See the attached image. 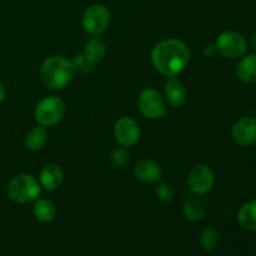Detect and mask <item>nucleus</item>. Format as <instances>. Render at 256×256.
Here are the masks:
<instances>
[{
    "label": "nucleus",
    "mask_w": 256,
    "mask_h": 256,
    "mask_svg": "<svg viewBox=\"0 0 256 256\" xmlns=\"http://www.w3.org/2000/svg\"><path fill=\"white\" fill-rule=\"evenodd\" d=\"M65 112V105L60 98L46 96L35 108V119L42 126H52L62 120Z\"/></svg>",
    "instance_id": "4"
},
{
    "label": "nucleus",
    "mask_w": 256,
    "mask_h": 256,
    "mask_svg": "<svg viewBox=\"0 0 256 256\" xmlns=\"http://www.w3.org/2000/svg\"><path fill=\"white\" fill-rule=\"evenodd\" d=\"M72 68H74V70H79V72H88V70L92 69V62H89V60L85 58L84 54H80V55H76V56L74 58V60L72 62Z\"/></svg>",
    "instance_id": "23"
},
{
    "label": "nucleus",
    "mask_w": 256,
    "mask_h": 256,
    "mask_svg": "<svg viewBox=\"0 0 256 256\" xmlns=\"http://www.w3.org/2000/svg\"><path fill=\"white\" fill-rule=\"evenodd\" d=\"M48 142V132L42 125L34 126L25 136V146L30 150H40Z\"/></svg>",
    "instance_id": "16"
},
{
    "label": "nucleus",
    "mask_w": 256,
    "mask_h": 256,
    "mask_svg": "<svg viewBox=\"0 0 256 256\" xmlns=\"http://www.w3.org/2000/svg\"><path fill=\"white\" fill-rule=\"evenodd\" d=\"M40 194L39 182L32 175L19 174L10 180L8 195L12 202L25 204L36 199Z\"/></svg>",
    "instance_id": "3"
},
{
    "label": "nucleus",
    "mask_w": 256,
    "mask_h": 256,
    "mask_svg": "<svg viewBox=\"0 0 256 256\" xmlns=\"http://www.w3.org/2000/svg\"><path fill=\"white\" fill-rule=\"evenodd\" d=\"M138 106L140 112L148 119H158L166 114L164 99L159 92L152 88H145L138 98Z\"/></svg>",
    "instance_id": "7"
},
{
    "label": "nucleus",
    "mask_w": 256,
    "mask_h": 256,
    "mask_svg": "<svg viewBox=\"0 0 256 256\" xmlns=\"http://www.w3.org/2000/svg\"><path fill=\"white\" fill-rule=\"evenodd\" d=\"M215 46H212V45H208V46H205V50H204V54L208 55V56H212L215 52Z\"/></svg>",
    "instance_id": "24"
},
{
    "label": "nucleus",
    "mask_w": 256,
    "mask_h": 256,
    "mask_svg": "<svg viewBox=\"0 0 256 256\" xmlns=\"http://www.w3.org/2000/svg\"><path fill=\"white\" fill-rule=\"evenodd\" d=\"M5 94H6V92H5V86H4V84H2V82H0V102H2V100H4Z\"/></svg>",
    "instance_id": "25"
},
{
    "label": "nucleus",
    "mask_w": 256,
    "mask_h": 256,
    "mask_svg": "<svg viewBox=\"0 0 256 256\" xmlns=\"http://www.w3.org/2000/svg\"><path fill=\"white\" fill-rule=\"evenodd\" d=\"M114 135L122 146H132L140 138V128L132 118L122 116L115 122Z\"/></svg>",
    "instance_id": "9"
},
{
    "label": "nucleus",
    "mask_w": 256,
    "mask_h": 256,
    "mask_svg": "<svg viewBox=\"0 0 256 256\" xmlns=\"http://www.w3.org/2000/svg\"><path fill=\"white\" fill-rule=\"evenodd\" d=\"M232 138L238 145L250 146L256 142V118L242 116L232 129Z\"/></svg>",
    "instance_id": "10"
},
{
    "label": "nucleus",
    "mask_w": 256,
    "mask_h": 256,
    "mask_svg": "<svg viewBox=\"0 0 256 256\" xmlns=\"http://www.w3.org/2000/svg\"><path fill=\"white\" fill-rule=\"evenodd\" d=\"M84 55L92 64L102 62L105 56V45L99 38H92L85 44Z\"/></svg>",
    "instance_id": "18"
},
{
    "label": "nucleus",
    "mask_w": 256,
    "mask_h": 256,
    "mask_svg": "<svg viewBox=\"0 0 256 256\" xmlns=\"http://www.w3.org/2000/svg\"><path fill=\"white\" fill-rule=\"evenodd\" d=\"M188 186L196 195H204L214 186V172L206 165H196L188 175Z\"/></svg>",
    "instance_id": "8"
},
{
    "label": "nucleus",
    "mask_w": 256,
    "mask_h": 256,
    "mask_svg": "<svg viewBox=\"0 0 256 256\" xmlns=\"http://www.w3.org/2000/svg\"><path fill=\"white\" fill-rule=\"evenodd\" d=\"M215 49L222 56L236 59L244 56L248 50L246 39L236 32H224L216 38Z\"/></svg>",
    "instance_id": "5"
},
{
    "label": "nucleus",
    "mask_w": 256,
    "mask_h": 256,
    "mask_svg": "<svg viewBox=\"0 0 256 256\" xmlns=\"http://www.w3.org/2000/svg\"><path fill=\"white\" fill-rule=\"evenodd\" d=\"M155 194L162 202H172L174 199L175 192L172 189V186L170 184H166V182H162V184H159L155 189Z\"/></svg>",
    "instance_id": "22"
},
{
    "label": "nucleus",
    "mask_w": 256,
    "mask_h": 256,
    "mask_svg": "<svg viewBox=\"0 0 256 256\" xmlns=\"http://www.w3.org/2000/svg\"><path fill=\"white\" fill-rule=\"evenodd\" d=\"M164 95L168 104L172 105V108L182 106L186 100V90H185L184 85L174 76H170L166 80Z\"/></svg>",
    "instance_id": "12"
},
{
    "label": "nucleus",
    "mask_w": 256,
    "mask_h": 256,
    "mask_svg": "<svg viewBox=\"0 0 256 256\" xmlns=\"http://www.w3.org/2000/svg\"><path fill=\"white\" fill-rule=\"evenodd\" d=\"M74 74V68L66 58L55 55L45 60L40 68V76L42 82L52 90H59L66 86Z\"/></svg>",
    "instance_id": "2"
},
{
    "label": "nucleus",
    "mask_w": 256,
    "mask_h": 256,
    "mask_svg": "<svg viewBox=\"0 0 256 256\" xmlns=\"http://www.w3.org/2000/svg\"><path fill=\"white\" fill-rule=\"evenodd\" d=\"M56 214L55 205L48 199H39L35 202L34 206V215L39 222H52Z\"/></svg>",
    "instance_id": "19"
},
{
    "label": "nucleus",
    "mask_w": 256,
    "mask_h": 256,
    "mask_svg": "<svg viewBox=\"0 0 256 256\" xmlns=\"http://www.w3.org/2000/svg\"><path fill=\"white\" fill-rule=\"evenodd\" d=\"M110 160H112V164L114 165L115 168H122L129 160V152L124 148H118L114 152H112V156H110Z\"/></svg>",
    "instance_id": "21"
},
{
    "label": "nucleus",
    "mask_w": 256,
    "mask_h": 256,
    "mask_svg": "<svg viewBox=\"0 0 256 256\" xmlns=\"http://www.w3.org/2000/svg\"><path fill=\"white\" fill-rule=\"evenodd\" d=\"M62 178L64 175L58 165H46L45 168H42V172H40V184L44 189L52 192L60 186Z\"/></svg>",
    "instance_id": "14"
},
{
    "label": "nucleus",
    "mask_w": 256,
    "mask_h": 256,
    "mask_svg": "<svg viewBox=\"0 0 256 256\" xmlns=\"http://www.w3.org/2000/svg\"><path fill=\"white\" fill-rule=\"evenodd\" d=\"M238 222L249 232H256V200L248 202L238 212Z\"/></svg>",
    "instance_id": "15"
},
{
    "label": "nucleus",
    "mask_w": 256,
    "mask_h": 256,
    "mask_svg": "<svg viewBox=\"0 0 256 256\" xmlns=\"http://www.w3.org/2000/svg\"><path fill=\"white\" fill-rule=\"evenodd\" d=\"M110 24V12L102 4H94L88 8L82 15V28L90 35H99Z\"/></svg>",
    "instance_id": "6"
},
{
    "label": "nucleus",
    "mask_w": 256,
    "mask_h": 256,
    "mask_svg": "<svg viewBox=\"0 0 256 256\" xmlns=\"http://www.w3.org/2000/svg\"><path fill=\"white\" fill-rule=\"evenodd\" d=\"M236 75L239 80L246 84L256 82V54L242 56L236 68Z\"/></svg>",
    "instance_id": "13"
},
{
    "label": "nucleus",
    "mask_w": 256,
    "mask_h": 256,
    "mask_svg": "<svg viewBox=\"0 0 256 256\" xmlns=\"http://www.w3.org/2000/svg\"><path fill=\"white\" fill-rule=\"evenodd\" d=\"M134 174L140 182H146V184H155L162 178V170L159 165L152 160L142 159L135 165Z\"/></svg>",
    "instance_id": "11"
},
{
    "label": "nucleus",
    "mask_w": 256,
    "mask_h": 256,
    "mask_svg": "<svg viewBox=\"0 0 256 256\" xmlns=\"http://www.w3.org/2000/svg\"><path fill=\"white\" fill-rule=\"evenodd\" d=\"M219 232H218V230L212 226L205 228L202 232V234H200V245H202V249L206 250V252L214 250L215 248L219 245Z\"/></svg>",
    "instance_id": "20"
},
{
    "label": "nucleus",
    "mask_w": 256,
    "mask_h": 256,
    "mask_svg": "<svg viewBox=\"0 0 256 256\" xmlns=\"http://www.w3.org/2000/svg\"><path fill=\"white\" fill-rule=\"evenodd\" d=\"M190 59V50L184 42L178 39L162 40L155 45L152 62L155 69L165 76H175L182 72Z\"/></svg>",
    "instance_id": "1"
},
{
    "label": "nucleus",
    "mask_w": 256,
    "mask_h": 256,
    "mask_svg": "<svg viewBox=\"0 0 256 256\" xmlns=\"http://www.w3.org/2000/svg\"><path fill=\"white\" fill-rule=\"evenodd\" d=\"M250 42H252V46L256 50V32H254L250 36Z\"/></svg>",
    "instance_id": "26"
},
{
    "label": "nucleus",
    "mask_w": 256,
    "mask_h": 256,
    "mask_svg": "<svg viewBox=\"0 0 256 256\" xmlns=\"http://www.w3.org/2000/svg\"><path fill=\"white\" fill-rule=\"evenodd\" d=\"M182 212H184L185 219L189 222H199L205 214V205L199 198H192L185 202Z\"/></svg>",
    "instance_id": "17"
}]
</instances>
